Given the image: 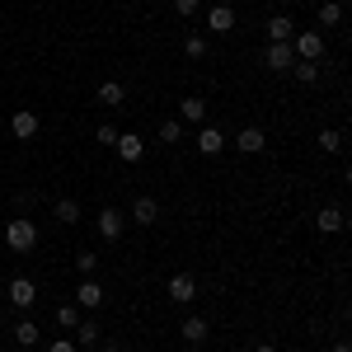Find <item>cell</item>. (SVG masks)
<instances>
[{
    "label": "cell",
    "instance_id": "6da1fadb",
    "mask_svg": "<svg viewBox=\"0 0 352 352\" xmlns=\"http://www.w3.org/2000/svg\"><path fill=\"white\" fill-rule=\"evenodd\" d=\"M5 244H10L14 254H28V249L38 244V226H33L28 217H14L10 226H5Z\"/></svg>",
    "mask_w": 352,
    "mask_h": 352
},
{
    "label": "cell",
    "instance_id": "7a4b0ae2",
    "mask_svg": "<svg viewBox=\"0 0 352 352\" xmlns=\"http://www.w3.org/2000/svg\"><path fill=\"white\" fill-rule=\"evenodd\" d=\"M292 52H296L300 61H320V56H324V33H315V28H305V33H296Z\"/></svg>",
    "mask_w": 352,
    "mask_h": 352
},
{
    "label": "cell",
    "instance_id": "3957f363",
    "mask_svg": "<svg viewBox=\"0 0 352 352\" xmlns=\"http://www.w3.org/2000/svg\"><path fill=\"white\" fill-rule=\"evenodd\" d=\"M263 66H268V71H292V66H296V52H292V43H268V52H263Z\"/></svg>",
    "mask_w": 352,
    "mask_h": 352
},
{
    "label": "cell",
    "instance_id": "277c9868",
    "mask_svg": "<svg viewBox=\"0 0 352 352\" xmlns=\"http://www.w3.org/2000/svg\"><path fill=\"white\" fill-rule=\"evenodd\" d=\"M5 296H10V305H14V310H28V305L38 300V287H33L28 277H14V282L5 287Z\"/></svg>",
    "mask_w": 352,
    "mask_h": 352
},
{
    "label": "cell",
    "instance_id": "5b68a950",
    "mask_svg": "<svg viewBox=\"0 0 352 352\" xmlns=\"http://www.w3.org/2000/svg\"><path fill=\"white\" fill-rule=\"evenodd\" d=\"M118 155H122V164H141V155H146V141L136 132H118V146H113Z\"/></svg>",
    "mask_w": 352,
    "mask_h": 352
},
{
    "label": "cell",
    "instance_id": "8992f818",
    "mask_svg": "<svg viewBox=\"0 0 352 352\" xmlns=\"http://www.w3.org/2000/svg\"><path fill=\"white\" fill-rule=\"evenodd\" d=\"M192 296H197V282H192L188 272H174L169 277V300L174 305H192Z\"/></svg>",
    "mask_w": 352,
    "mask_h": 352
},
{
    "label": "cell",
    "instance_id": "52a82bcc",
    "mask_svg": "<svg viewBox=\"0 0 352 352\" xmlns=\"http://www.w3.org/2000/svg\"><path fill=\"white\" fill-rule=\"evenodd\" d=\"M122 230H127V217H122L118 207H104V212H99V235H104V240H122Z\"/></svg>",
    "mask_w": 352,
    "mask_h": 352
},
{
    "label": "cell",
    "instance_id": "ba28073f",
    "mask_svg": "<svg viewBox=\"0 0 352 352\" xmlns=\"http://www.w3.org/2000/svg\"><path fill=\"white\" fill-rule=\"evenodd\" d=\"M226 146H230V141H226V132H221L217 122H212V127H202V132H197V151H202V155H221V151H226Z\"/></svg>",
    "mask_w": 352,
    "mask_h": 352
},
{
    "label": "cell",
    "instance_id": "9c48e42d",
    "mask_svg": "<svg viewBox=\"0 0 352 352\" xmlns=\"http://www.w3.org/2000/svg\"><path fill=\"white\" fill-rule=\"evenodd\" d=\"M343 226H348L343 207H320V217H315V230H320V235H338Z\"/></svg>",
    "mask_w": 352,
    "mask_h": 352
},
{
    "label": "cell",
    "instance_id": "30bf717a",
    "mask_svg": "<svg viewBox=\"0 0 352 352\" xmlns=\"http://www.w3.org/2000/svg\"><path fill=\"white\" fill-rule=\"evenodd\" d=\"M230 146H235V151H240V155H258V151H263V146H268V136L258 132V127H244V132L235 136V141H230Z\"/></svg>",
    "mask_w": 352,
    "mask_h": 352
},
{
    "label": "cell",
    "instance_id": "8fae6325",
    "mask_svg": "<svg viewBox=\"0 0 352 352\" xmlns=\"http://www.w3.org/2000/svg\"><path fill=\"white\" fill-rule=\"evenodd\" d=\"M132 221H136V226H155V221H160V202L141 192V197L132 202Z\"/></svg>",
    "mask_w": 352,
    "mask_h": 352
},
{
    "label": "cell",
    "instance_id": "7c38bea8",
    "mask_svg": "<svg viewBox=\"0 0 352 352\" xmlns=\"http://www.w3.org/2000/svg\"><path fill=\"white\" fill-rule=\"evenodd\" d=\"M76 305H80V310H94V305H104V287H99L94 277H85L80 287H76Z\"/></svg>",
    "mask_w": 352,
    "mask_h": 352
},
{
    "label": "cell",
    "instance_id": "4fadbf2b",
    "mask_svg": "<svg viewBox=\"0 0 352 352\" xmlns=\"http://www.w3.org/2000/svg\"><path fill=\"white\" fill-rule=\"evenodd\" d=\"M10 132L19 136V141H33V136H38V113L19 109V113H14V118H10Z\"/></svg>",
    "mask_w": 352,
    "mask_h": 352
},
{
    "label": "cell",
    "instance_id": "5bb4252c",
    "mask_svg": "<svg viewBox=\"0 0 352 352\" xmlns=\"http://www.w3.org/2000/svg\"><path fill=\"white\" fill-rule=\"evenodd\" d=\"M179 333H184V343H207V333H212V324H207L202 315H188V320L179 324Z\"/></svg>",
    "mask_w": 352,
    "mask_h": 352
},
{
    "label": "cell",
    "instance_id": "9a60e30c",
    "mask_svg": "<svg viewBox=\"0 0 352 352\" xmlns=\"http://www.w3.org/2000/svg\"><path fill=\"white\" fill-rule=\"evenodd\" d=\"M292 19H287V14H272L268 24H263V33H268V43H292Z\"/></svg>",
    "mask_w": 352,
    "mask_h": 352
},
{
    "label": "cell",
    "instance_id": "2e32d148",
    "mask_svg": "<svg viewBox=\"0 0 352 352\" xmlns=\"http://www.w3.org/2000/svg\"><path fill=\"white\" fill-rule=\"evenodd\" d=\"M207 24H212V33H230V28H235V10H230V5H212Z\"/></svg>",
    "mask_w": 352,
    "mask_h": 352
},
{
    "label": "cell",
    "instance_id": "e0dca14e",
    "mask_svg": "<svg viewBox=\"0 0 352 352\" xmlns=\"http://www.w3.org/2000/svg\"><path fill=\"white\" fill-rule=\"evenodd\" d=\"M343 24V0H324L320 5V28H338Z\"/></svg>",
    "mask_w": 352,
    "mask_h": 352
},
{
    "label": "cell",
    "instance_id": "ac0fdd59",
    "mask_svg": "<svg viewBox=\"0 0 352 352\" xmlns=\"http://www.w3.org/2000/svg\"><path fill=\"white\" fill-rule=\"evenodd\" d=\"M80 324V305H76V300H61V305H56V329H76Z\"/></svg>",
    "mask_w": 352,
    "mask_h": 352
},
{
    "label": "cell",
    "instance_id": "d6986e66",
    "mask_svg": "<svg viewBox=\"0 0 352 352\" xmlns=\"http://www.w3.org/2000/svg\"><path fill=\"white\" fill-rule=\"evenodd\" d=\"M38 338H43V333H38V324H33V320H19V324H14V343H19V348H33V343H38Z\"/></svg>",
    "mask_w": 352,
    "mask_h": 352
},
{
    "label": "cell",
    "instance_id": "ffe728a7",
    "mask_svg": "<svg viewBox=\"0 0 352 352\" xmlns=\"http://www.w3.org/2000/svg\"><path fill=\"white\" fill-rule=\"evenodd\" d=\"M122 99H127V89H122L118 80H104V85H99V104H109V109H118Z\"/></svg>",
    "mask_w": 352,
    "mask_h": 352
},
{
    "label": "cell",
    "instance_id": "44dd1931",
    "mask_svg": "<svg viewBox=\"0 0 352 352\" xmlns=\"http://www.w3.org/2000/svg\"><path fill=\"white\" fill-rule=\"evenodd\" d=\"M71 343H76V348H99V324H85V320H80Z\"/></svg>",
    "mask_w": 352,
    "mask_h": 352
},
{
    "label": "cell",
    "instance_id": "7402d4cb",
    "mask_svg": "<svg viewBox=\"0 0 352 352\" xmlns=\"http://www.w3.org/2000/svg\"><path fill=\"white\" fill-rule=\"evenodd\" d=\"M179 113H184V118H188V122H202V118H207V104H202V99H197V94H188V99H184V104H179Z\"/></svg>",
    "mask_w": 352,
    "mask_h": 352
},
{
    "label": "cell",
    "instance_id": "603a6c76",
    "mask_svg": "<svg viewBox=\"0 0 352 352\" xmlns=\"http://www.w3.org/2000/svg\"><path fill=\"white\" fill-rule=\"evenodd\" d=\"M56 221L76 226V221H80V202H76V197H61V202H56Z\"/></svg>",
    "mask_w": 352,
    "mask_h": 352
},
{
    "label": "cell",
    "instance_id": "cb8c5ba5",
    "mask_svg": "<svg viewBox=\"0 0 352 352\" xmlns=\"http://www.w3.org/2000/svg\"><path fill=\"white\" fill-rule=\"evenodd\" d=\"M292 76H296L300 85H315V80H320V61H296V66H292Z\"/></svg>",
    "mask_w": 352,
    "mask_h": 352
},
{
    "label": "cell",
    "instance_id": "d4e9b609",
    "mask_svg": "<svg viewBox=\"0 0 352 352\" xmlns=\"http://www.w3.org/2000/svg\"><path fill=\"white\" fill-rule=\"evenodd\" d=\"M160 141H164V146L184 141V122H179V118H164V122H160Z\"/></svg>",
    "mask_w": 352,
    "mask_h": 352
},
{
    "label": "cell",
    "instance_id": "484cf974",
    "mask_svg": "<svg viewBox=\"0 0 352 352\" xmlns=\"http://www.w3.org/2000/svg\"><path fill=\"white\" fill-rule=\"evenodd\" d=\"M320 151L338 155V151H343V132H338V127H324V132H320Z\"/></svg>",
    "mask_w": 352,
    "mask_h": 352
},
{
    "label": "cell",
    "instance_id": "4316f807",
    "mask_svg": "<svg viewBox=\"0 0 352 352\" xmlns=\"http://www.w3.org/2000/svg\"><path fill=\"white\" fill-rule=\"evenodd\" d=\"M76 268H80L85 277H94V272H99V254H89V249H85V254H76Z\"/></svg>",
    "mask_w": 352,
    "mask_h": 352
},
{
    "label": "cell",
    "instance_id": "83f0119b",
    "mask_svg": "<svg viewBox=\"0 0 352 352\" xmlns=\"http://www.w3.org/2000/svg\"><path fill=\"white\" fill-rule=\"evenodd\" d=\"M184 52H188L192 61H197V56H207V38H202V33H188V43H184Z\"/></svg>",
    "mask_w": 352,
    "mask_h": 352
},
{
    "label": "cell",
    "instance_id": "f1b7e54d",
    "mask_svg": "<svg viewBox=\"0 0 352 352\" xmlns=\"http://www.w3.org/2000/svg\"><path fill=\"white\" fill-rule=\"evenodd\" d=\"M197 10H202V0H174V14H179V19H192Z\"/></svg>",
    "mask_w": 352,
    "mask_h": 352
},
{
    "label": "cell",
    "instance_id": "f546056e",
    "mask_svg": "<svg viewBox=\"0 0 352 352\" xmlns=\"http://www.w3.org/2000/svg\"><path fill=\"white\" fill-rule=\"evenodd\" d=\"M99 146H118V127L113 122H99Z\"/></svg>",
    "mask_w": 352,
    "mask_h": 352
},
{
    "label": "cell",
    "instance_id": "4dcf8cb0",
    "mask_svg": "<svg viewBox=\"0 0 352 352\" xmlns=\"http://www.w3.org/2000/svg\"><path fill=\"white\" fill-rule=\"evenodd\" d=\"M47 352H80V348H76L71 338H52V343H47Z\"/></svg>",
    "mask_w": 352,
    "mask_h": 352
},
{
    "label": "cell",
    "instance_id": "1f68e13d",
    "mask_svg": "<svg viewBox=\"0 0 352 352\" xmlns=\"http://www.w3.org/2000/svg\"><path fill=\"white\" fill-rule=\"evenodd\" d=\"M254 352H277V348H272V343H258V348H254Z\"/></svg>",
    "mask_w": 352,
    "mask_h": 352
},
{
    "label": "cell",
    "instance_id": "d6a6232c",
    "mask_svg": "<svg viewBox=\"0 0 352 352\" xmlns=\"http://www.w3.org/2000/svg\"><path fill=\"white\" fill-rule=\"evenodd\" d=\"M333 352H352V348H348V343H333Z\"/></svg>",
    "mask_w": 352,
    "mask_h": 352
},
{
    "label": "cell",
    "instance_id": "836d02e7",
    "mask_svg": "<svg viewBox=\"0 0 352 352\" xmlns=\"http://www.w3.org/2000/svg\"><path fill=\"white\" fill-rule=\"evenodd\" d=\"M104 352H118V348H104Z\"/></svg>",
    "mask_w": 352,
    "mask_h": 352
}]
</instances>
